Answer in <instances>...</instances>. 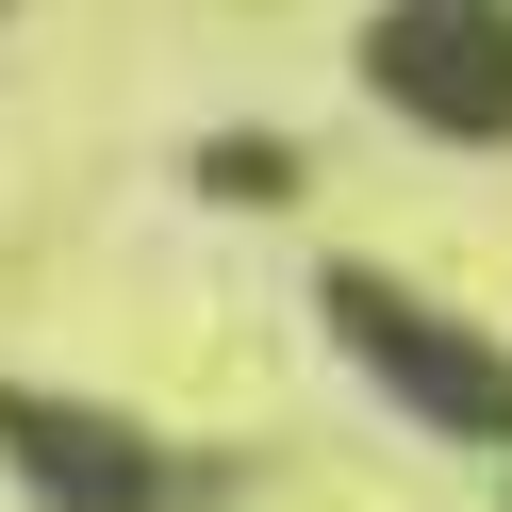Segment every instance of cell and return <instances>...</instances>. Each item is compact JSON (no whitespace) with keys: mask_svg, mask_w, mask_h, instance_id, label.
Listing matches in <instances>:
<instances>
[{"mask_svg":"<svg viewBox=\"0 0 512 512\" xmlns=\"http://www.w3.org/2000/svg\"><path fill=\"white\" fill-rule=\"evenodd\" d=\"M314 298H331L347 364H364L413 430H446V446H512V347H496V331H463L446 298H413V281H380V265H331Z\"/></svg>","mask_w":512,"mask_h":512,"instance_id":"obj_1","label":"cell"},{"mask_svg":"<svg viewBox=\"0 0 512 512\" xmlns=\"http://www.w3.org/2000/svg\"><path fill=\"white\" fill-rule=\"evenodd\" d=\"M364 83L446 149H512V0H380Z\"/></svg>","mask_w":512,"mask_h":512,"instance_id":"obj_2","label":"cell"},{"mask_svg":"<svg viewBox=\"0 0 512 512\" xmlns=\"http://www.w3.org/2000/svg\"><path fill=\"white\" fill-rule=\"evenodd\" d=\"M0 463L50 512H199V463L133 413H67V397H0Z\"/></svg>","mask_w":512,"mask_h":512,"instance_id":"obj_3","label":"cell"}]
</instances>
